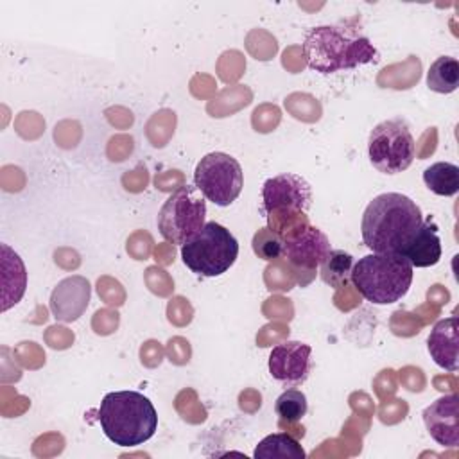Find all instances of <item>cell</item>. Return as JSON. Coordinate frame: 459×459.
<instances>
[{
	"mask_svg": "<svg viewBox=\"0 0 459 459\" xmlns=\"http://www.w3.org/2000/svg\"><path fill=\"white\" fill-rule=\"evenodd\" d=\"M423 221L420 206L411 197L385 192L373 197L364 210L362 240L371 253L402 256Z\"/></svg>",
	"mask_w": 459,
	"mask_h": 459,
	"instance_id": "cell-1",
	"label": "cell"
},
{
	"mask_svg": "<svg viewBox=\"0 0 459 459\" xmlns=\"http://www.w3.org/2000/svg\"><path fill=\"white\" fill-rule=\"evenodd\" d=\"M303 57L319 74H333L377 63L378 52L357 25V18L335 25H319L307 32Z\"/></svg>",
	"mask_w": 459,
	"mask_h": 459,
	"instance_id": "cell-2",
	"label": "cell"
},
{
	"mask_svg": "<svg viewBox=\"0 0 459 459\" xmlns=\"http://www.w3.org/2000/svg\"><path fill=\"white\" fill-rule=\"evenodd\" d=\"M97 420L106 437L118 446H138L158 429L152 402L138 391L108 393L99 405Z\"/></svg>",
	"mask_w": 459,
	"mask_h": 459,
	"instance_id": "cell-3",
	"label": "cell"
},
{
	"mask_svg": "<svg viewBox=\"0 0 459 459\" xmlns=\"http://www.w3.org/2000/svg\"><path fill=\"white\" fill-rule=\"evenodd\" d=\"M350 281L364 299L389 305L407 294L412 283V265L400 255L371 253L353 264Z\"/></svg>",
	"mask_w": 459,
	"mask_h": 459,
	"instance_id": "cell-4",
	"label": "cell"
},
{
	"mask_svg": "<svg viewBox=\"0 0 459 459\" xmlns=\"http://www.w3.org/2000/svg\"><path fill=\"white\" fill-rule=\"evenodd\" d=\"M238 242L222 224L204 222L195 237L181 246L183 264L195 274L213 278L226 273L237 260Z\"/></svg>",
	"mask_w": 459,
	"mask_h": 459,
	"instance_id": "cell-5",
	"label": "cell"
},
{
	"mask_svg": "<svg viewBox=\"0 0 459 459\" xmlns=\"http://www.w3.org/2000/svg\"><path fill=\"white\" fill-rule=\"evenodd\" d=\"M206 201L194 185H183L163 203L158 213V230L169 244H186L204 226Z\"/></svg>",
	"mask_w": 459,
	"mask_h": 459,
	"instance_id": "cell-6",
	"label": "cell"
},
{
	"mask_svg": "<svg viewBox=\"0 0 459 459\" xmlns=\"http://www.w3.org/2000/svg\"><path fill=\"white\" fill-rule=\"evenodd\" d=\"M371 165L382 174L405 170L416 156V142L403 118H389L377 124L368 140Z\"/></svg>",
	"mask_w": 459,
	"mask_h": 459,
	"instance_id": "cell-7",
	"label": "cell"
},
{
	"mask_svg": "<svg viewBox=\"0 0 459 459\" xmlns=\"http://www.w3.org/2000/svg\"><path fill=\"white\" fill-rule=\"evenodd\" d=\"M194 185L213 204L230 206L242 192L244 172L233 156L210 152L195 165Z\"/></svg>",
	"mask_w": 459,
	"mask_h": 459,
	"instance_id": "cell-8",
	"label": "cell"
},
{
	"mask_svg": "<svg viewBox=\"0 0 459 459\" xmlns=\"http://www.w3.org/2000/svg\"><path fill=\"white\" fill-rule=\"evenodd\" d=\"M330 249L328 237L310 224L283 238V258L299 285L303 283V274H307L308 281L316 276V269Z\"/></svg>",
	"mask_w": 459,
	"mask_h": 459,
	"instance_id": "cell-9",
	"label": "cell"
},
{
	"mask_svg": "<svg viewBox=\"0 0 459 459\" xmlns=\"http://www.w3.org/2000/svg\"><path fill=\"white\" fill-rule=\"evenodd\" d=\"M312 206V186L298 174L269 178L262 186V217L271 213H305Z\"/></svg>",
	"mask_w": 459,
	"mask_h": 459,
	"instance_id": "cell-10",
	"label": "cell"
},
{
	"mask_svg": "<svg viewBox=\"0 0 459 459\" xmlns=\"http://www.w3.org/2000/svg\"><path fill=\"white\" fill-rule=\"evenodd\" d=\"M312 348L299 341H283L271 350L269 373L283 387H298L312 371Z\"/></svg>",
	"mask_w": 459,
	"mask_h": 459,
	"instance_id": "cell-11",
	"label": "cell"
},
{
	"mask_svg": "<svg viewBox=\"0 0 459 459\" xmlns=\"http://www.w3.org/2000/svg\"><path fill=\"white\" fill-rule=\"evenodd\" d=\"M459 398L455 393L445 394L432 402L423 411V421L430 437L448 448H455L459 443V421H457Z\"/></svg>",
	"mask_w": 459,
	"mask_h": 459,
	"instance_id": "cell-12",
	"label": "cell"
},
{
	"mask_svg": "<svg viewBox=\"0 0 459 459\" xmlns=\"http://www.w3.org/2000/svg\"><path fill=\"white\" fill-rule=\"evenodd\" d=\"M90 283L82 276L61 280L50 294V310L57 321L72 323L79 319L90 303Z\"/></svg>",
	"mask_w": 459,
	"mask_h": 459,
	"instance_id": "cell-13",
	"label": "cell"
},
{
	"mask_svg": "<svg viewBox=\"0 0 459 459\" xmlns=\"http://www.w3.org/2000/svg\"><path fill=\"white\" fill-rule=\"evenodd\" d=\"M427 348L434 362L446 369V371H457L459 368V330H457V317H446L434 325L430 330V335L427 339Z\"/></svg>",
	"mask_w": 459,
	"mask_h": 459,
	"instance_id": "cell-14",
	"label": "cell"
},
{
	"mask_svg": "<svg viewBox=\"0 0 459 459\" xmlns=\"http://www.w3.org/2000/svg\"><path fill=\"white\" fill-rule=\"evenodd\" d=\"M412 267H430L441 258V240L437 235V226L432 219L423 221L420 231L414 235L411 244L402 255Z\"/></svg>",
	"mask_w": 459,
	"mask_h": 459,
	"instance_id": "cell-15",
	"label": "cell"
},
{
	"mask_svg": "<svg viewBox=\"0 0 459 459\" xmlns=\"http://www.w3.org/2000/svg\"><path fill=\"white\" fill-rule=\"evenodd\" d=\"M255 459H305L307 454L299 441L287 432L265 436L253 452Z\"/></svg>",
	"mask_w": 459,
	"mask_h": 459,
	"instance_id": "cell-16",
	"label": "cell"
},
{
	"mask_svg": "<svg viewBox=\"0 0 459 459\" xmlns=\"http://www.w3.org/2000/svg\"><path fill=\"white\" fill-rule=\"evenodd\" d=\"M353 264L355 262L350 253L342 249H330L323 258V262L319 264L321 280L333 289L348 287Z\"/></svg>",
	"mask_w": 459,
	"mask_h": 459,
	"instance_id": "cell-17",
	"label": "cell"
},
{
	"mask_svg": "<svg viewBox=\"0 0 459 459\" xmlns=\"http://www.w3.org/2000/svg\"><path fill=\"white\" fill-rule=\"evenodd\" d=\"M423 181L437 195H454L459 190V167L448 161L432 163L423 170Z\"/></svg>",
	"mask_w": 459,
	"mask_h": 459,
	"instance_id": "cell-18",
	"label": "cell"
},
{
	"mask_svg": "<svg viewBox=\"0 0 459 459\" xmlns=\"http://www.w3.org/2000/svg\"><path fill=\"white\" fill-rule=\"evenodd\" d=\"M427 86L436 93H452L459 86V63L455 57H437L427 72Z\"/></svg>",
	"mask_w": 459,
	"mask_h": 459,
	"instance_id": "cell-19",
	"label": "cell"
},
{
	"mask_svg": "<svg viewBox=\"0 0 459 459\" xmlns=\"http://www.w3.org/2000/svg\"><path fill=\"white\" fill-rule=\"evenodd\" d=\"M308 403L307 396L298 389H285L274 403V411L280 416V421L298 423L307 414Z\"/></svg>",
	"mask_w": 459,
	"mask_h": 459,
	"instance_id": "cell-20",
	"label": "cell"
},
{
	"mask_svg": "<svg viewBox=\"0 0 459 459\" xmlns=\"http://www.w3.org/2000/svg\"><path fill=\"white\" fill-rule=\"evenodd\" d=\"M253 251L258 258L274 262L283 256V238L271 228H260L253 237Z\"/></svg>",
	"mask_w": 459,
	"mask_h": 459,
	"instance_id": "cell-21",
	"label": "cell"
},
{
	"mask_svg": "<svg viewBox=\"0 0 459 459\" xmlns=\"http://www.w3.org/2000/svg\"><path fill=\"white\" fill-rule=\"evenodd\" d=\"M140 355H142V362L147 364V366H156L161 362V346L160 342L156 341H147L142 350H140Z\"/></svg>",
	"mask_w": 459,
	"mask_h": 459,
	"instance_id": "cell-22",
	"label": "cell"
}]
</instances>
